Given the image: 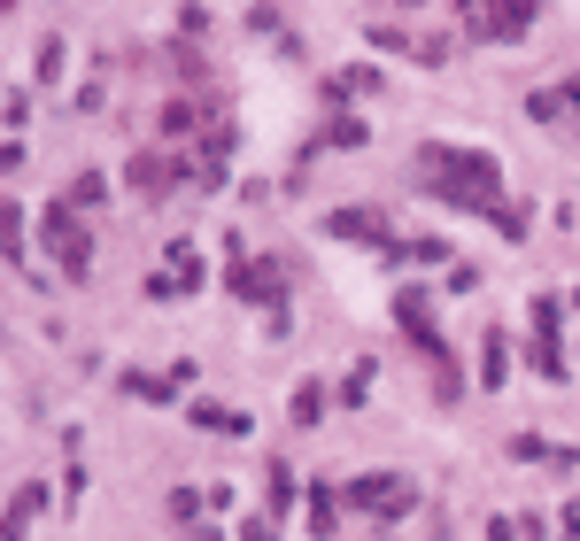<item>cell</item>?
<instances>
[{
    "label": "cell",
    "mask_w": 580,
    "mask_h": 541,
    "mask_svg": "<svg viewBox=\"0 0 580 541\" xmlns=\"http://www.w3.org/2000/svg\"><path fill=\"white\" fill-rule=\"evenodd\" d=\"M426 186L464 209H495V155L480 147H426Z\"/></svg>",
    "instance_id": "cell-1"
},
{
    "label": "cell",
    "mask_w": 580,
    "mask_h": 541,
    "mask_svg": "<svg viewBox=\"0 0 580 541\" xmlns=\"http://www.w3.org/2000/svg\"><path fill=\"white\" fill-rule=\"evenodd\" d=\"M356 511L403 518V511H410V487H403V480H364V487H356Z\"/></svg>",
    "instance_id": "cell-2"
},
{
    "label": "cell",
    "mask_w": 580,
    "mask_h": 541,
    "mask_svg": "<svg viewBox=\"0 0 580 541\" xmlns=\"http://www.w3.org/2000/svg\"><path fill=\"white\" fill-rule=\"evenodd\" d=\"M232 294H240V302H271V294H279V271H271V263H232Z\"/></svg>",
    "instance_id": "cell-3"
},
{
    "label": "cell",
    "mask_w": 580,
    "mask_h": 541,
    "mask_svg": "<svg viewBox=\"0 0 580 541\" xmlns=\"http://www.w3.org/2000/svg\"><path fill=\"white\" fill-rule=\"evenodd\" d=\"M480 39H519V24H534V8H472Z\"/></svg>",
    "instance_id": "cell-4"
},
{
    "label": "cell",
    "mask_w": 580,
    "mask_h": 541,
    "mask_svg": "<svg viewBox=\"0 0 580 541\" xmlns=\"http://www.w3.org/2000/svg\"><path fill=\"white\" fill-rule=\"evenodd\" d=\"M333 225H341L348 240H387V225H379V209H341Z\"/></svg>",
    "instance_id": "cell-5"
},
{
    "label": "cell",
    "mask_w": 580,
    "mask_h": 541,
    "mask_svg": "<svg viewBox=\"0 0 580 541\" xmlns=\"http://www.w3.org/2000/svg\"><path fill=\"white\" fill-rule=\"evenodd\" d=\"M318 410H325V387H318V379H302V387H294V426H310Z\"/></svg>",
    "instance_id": "cell-6"
},
{
    "label": "cell",
    "mask_w": 580,
    "mask_h": 541,
    "mask_svg": "<svg viewBox=\"0 0 580 541\" xmlns=\"http://www.w3.org/2000/svg\"><path fill=\"white\" fill-rule=\"evenodd\" d=\"M47 503V487H16V503H8V534H24V518Z\"/></svg>",
    "instance_id": "cell-7"
},
{
    "label": "cell",
    "mask_w": 580,
    "mask_h": 541,
    "mask_svg": "<svg viewBox=\"0 0 580 541\" xmlns=\"http://www.w3.org/2000/svg\"><path fill=\"white\" fill-rule=\"evenodd\" d=\"M302 518H310V534H333V495L310 487V511H302Z\"/></svg>",
    "instance_id": "cell-8"
},
{
    "label": "cell",
    "mask_w": 580,
    "mask_h": 541,
    "mask_svg": "<svg viewBox=\"0 0 580 541\" xmlns=\"http://www.w3.org/2000/svg\"><path fill=\"white\" fill-rule=\"evenodd\" d=\"M480 371H488V387L511 371V356H503V333H488V356H480Z\"/></svg>",
    "instance_id": "cell-9"
},
{
    "label": "cell",
    "mask_w": 580,
    "mask_h": 541,
    "mask_svg": "<svg viewBox=\"0 0 580 541\" xmlns=\"http://www.w3.org/2000/svg\"><path fill=\"white\" fill-rule=\"evenodd\" d=\"M364 395H372V364H356V371L341 379V402H364Z\"/></svg>",
    "instance_id": "cell-10"
},
{
    "label": "cell",
    "mask_w": 580,
    "mask_h": 541,
    "mask_svg": "<svg viewBox=\"0 0 580 541\" xmlns=\"http://www.w3.org/2000/svg\"><path fill=\"white\" fill-rule=\"evenodd\" d=\"M565 541H580V503H565Z\"/></svg>",
    "instance_id": "cell-11"
}]
</instances>
